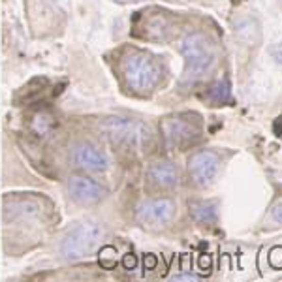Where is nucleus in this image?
<instances>
[{
	"mask_svg": "<svg viewBox=\"0 0 282 282\" xmlns=\"http://www.w3.org/2000/svg\"><path fill=\"white\" fill-rule=\"evenodd\" d=\"M100 226L94 222H83L74 226L61 241V254L66 260H77L87 256L100 239Z\"/></svg>",
	"mask_w": 282,
	"mask_h": 282,
	"instance_id": "3",
	"label": "nucleus"
},
{
	"mask_svg": "<svg viewBox=\"0 0 282 282\" xmlns=\"http://www.w3.org/2000/svg\"><path fill=\"white\" fill-rule=\"evenodd\" d=\"M57 119L53 113L49 111H38L36 115L32 117V123H31V128L32 132L40 137H45V135H49L53 130L57 128Z\"/></svg>",
	"mask_w": 282,
	"mask_h": 282,
	"instance_id": "12",
	"label": "nucleus"
},
{
	"mask_svg": "<svg viewBox=\"0 0 282 282\" xmlns=\"http://www.w3.org/2000/svg\"><path fill=\"white\" fill-rule=\"evenodd\" d=\"M271 55H273V59H275L278 64H282V43H278V45H275V47L271 49Z\"/></svg>",
	"mask_w": 282,
	"mask_h": 282,
	"instance_id": "18",
	"label": "nucleus"
},
{
	"mask_svg": "<svg viewBox=\"0 0 282 282\" xmlns=\"http://www.w3.org/2000/svg\"><path fill=\"white\" fill-rule=\"evenodd\" d=\"M102 130L109 135L113 143H126V145H137L153 139V134H149L145 126L134 123L124 117H109L102 123Z\"/></svg>",
	"mask_w": 282,
	"mask_h": 282,
	"instance_id": "4",
	"label": "nucleus"
},
{
	"mask_svg": "<svg viewBox=\"0 0 282 282\" xmlns=\"http://www.w3.org/2000/svg\"><path fill=\"white\" fill-rule=\"evenodd\" d=\"M273 218H275L276 222H280V224H282V202L278 203L275 209H273Z\"/></svg>",
	"mask_w": 282,
	"mask_h": 282,
	"instance_id": "19",
	"label": "nucleus"
},
{
	"mask_svg": "<svg viewBox=\"0 0 282 282\" xmlns=\"http://www.w3.org/2000/svg\"><path fill=\"white\" fill-rule=\"evenodd\" d=\"M190 215L198 224L203 226H213L216 222V203L203 202V203H190Z\"/></svg>",
	"mask_w": 282,
	"mask_h": 282,
	"instance_id": "11",
	"label": "nucleus"
},
{
	"mask_svg": "<svg viewBox=\"0 0 282 282\" xmlns=\"http://www.w3.org/2000/svg\"><path fill=\"white\" fill-rule=\"evenodd\" d=\"M68 194L77 203L92 205V203H98L104 198L105 190L92 179L83 177V175H74V177L68 179Z\"/></svg>",
	"mask_w": 282,
	"mask_h": 282,
	"instance_id": "8",
	"label": "nucleus"
},
{
	"mask_svg": "<svg viewBox=\"0 0 282 282\" xmlns=\"http://www.w3.org/2000/svg\"><path fill=\"white\" fill-rule=\"evenodd\" d=\"M149 181L156 186H175L179 181V172L177 166L172 164V162H158V164H153L149 167L147 172Z\"/></svg>",
	"mask_w": 282,
	"mask_h": 282,
	"instance_id": "10",
	"label": "nucleus"
},
{
	"mask_svg": "<svg viewBox=\"0 0 282 282\" xmlns=\"http://www.w3.org/2000/svg\"><path fill=\"white\" fill-rule=\"evenodd\" d=\"M218 167H220L218 156L215 153H209V151L196 153L188 160V173H190L192 181L200 186H207L211 181H215Z\"/></svg>",
	"mask_w": 282,
	"mask_h": 282,
	"instance_id": "6",
	"label": "nucleus"
},
{
	"mask_svg": "<svg viewBox=\"0 0 282 282\" xmlns=\"http://www.w3.org/2000/svg\"><path fill=\"white\" fill-rule=\"evenodd\" d=\"M124 77L134 91H151L160 77L158 64L147 53H134L124 61Z\"/></svg>",
	"mask_w": 282,
	"mask_h": 282,
	"instance_id": "2",
	"label": "nucleus"
},
{
	"mask_svg": "<svg viewBox=\"0 0 282 282\" xmlns=\"http://www.w3.org/2000/svg\"><path fill=\"white\" fill-rule=\"evenodd\" d=\"M117 2H128V0H117Z\"/></svg>",
	"mask_w": 282,
	"mask_h": 282,
	"instance_id": "20",
	"label": "nucleus"
},
{
	"mask_svg": "<svg viewBox=\"0 0 282 282\" xmlns=\"http://www.w3.org/2000/svg\"><path fill=\"white\" fill-rule=\"evenodd\" d=\"M162 132L166 137L167 145L172 147H181L184 143L192 141L200 134V126L196 123L186 121V117H167L162 123Z\"/></svg>",
	"mask_w": 282,
	"mask_h": 282,
	"instance_id": "5",
	"label": "nucleus"
},
{
	"mask_svg": "<svg viewBox=\"0 0 282 282\" xmlns=\"http://www.w3.org/2000/svg\"><path fill=\"white\" fill-rule=\"evenodd\" d=\"M123 262V265H124V269H128V271H132L135 267V264H137V258L134 256V254H126V256L121 260Z\"/></svg>",
	"mask_w": 282,
	"mask_h": 282,
	"instance_id": "15",
	"label": "nucleus"
},
{
	"mask_svg": "<svg viewBox=\"0 0 282 282\" xmlns=\"http://www.w3.org/2000/svg\"><path fill=\"white\" fill-rule=\"evenodd\" d=\"M72 158L79 167H85V170H91V172H104L107 167L105 154L94 145H91V143H77L72 149Z\"/></svg>",
	"mask_w": 282,
	"mask_h": 282,
	"instance_id": "9",
	"label": "nucleus"
},
{
	"mask_svg": "<svg viewBox=\"0 0 282 282\" xmlns=\"http://www.w3.org/2000/svg\"><path fill=\"white\" fill-rule=\"evenodd\" d=\"M186 68L183 74V87H190L200 77L207 74L215 64V49L203 34H188L181 45Z\"/></svg>",
	"mask_w": 282,
	"mask_h": 282,
	"instance_id": "1",
	"label": "nucleus"
},
{
	"mask_svg": "<svg viewBox=\"0 0 282 282\" xmlns=\"http://www.w3.org/2000/svg\"><path fill=\"white\" fill-rule=\"evenodd\" d=\"M98 262L104 269H113L117 264H119V256H117V250L113 246H104L100 248L98 252Z\"/></svg>",
	"mask_w": 282,
	"mask_h": 282,
	"instance_id": "14",
	"label": "nucleus"
},
{
	"mask_svg": "<svg viewBox=\"0 0 282 282\" xmlns=\"http://www.w3.org/2000/svg\"><path fill=\"white\" fill-rule=\"evenodd\" d=\"M135 215L147 226H164L175 215V203L172 200H154L141 203Z\"/></svg>",
	"mask_w": 282,
	"mask_h": 282,
	"instance_id": "7",
	"label": "nucleus"
},
{
	"mask_svg": "<svg viewBox=\"0 0 282 282\" xmlns=\"http://www.w3.org/2000/svg\"><path fill=\"white\" fill-rule=\"evenodd\" d=\"M143 264H145V271L154 269L156 267V256L154 254H147V256L143 258Z\"/></svg>",
	"mask_w": 282,
	"mask_h": 282,
	"instance_id": "16",
	"label": "nucleus"
},
{
	"mask_svg": "<svg viewBox=\"0 0 282 282\" xmlns=\"http://www.w3.org/2000/svg\"><path fill=\"white\" fill-rule=\"evenodd\" d=\"M172 280H198L200 276L198 275H192V273H179L175 276H170Z\"/></svg>",
	"mask_w": 282,
	"mask_h": 282,
	"instance_id": "17",
	"label": "nucleus"
},
{
	"mask_svg": "<svg viewBox=\"0 0 282 282\" xmlns=\"http://www.w3.org/2000/svg\"><path fill=\"white\" fill-rule=\"evenodd\" d=\"M230 94H232V87H230V81L228 79L216 81L215 85L209 89V100L215 102V104H224V102H228Z\"/></svg>",
	"mask_w": 282,
	"mask_h": 282,
	"instance_id": "13",
	"label": "nucleus"
}]
</instances>
